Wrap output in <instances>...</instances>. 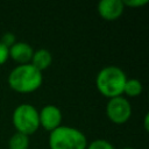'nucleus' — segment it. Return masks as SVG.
Here are the masks:
<instances>
[{
	"mask_svg": "<svg viewBox=\"0 0 149 149\" xmlns=\"http://www.w3.org/2000/svg\"><path fill=\"white\" fill-rule=\"evenodd\" d=\"M52 63V55L49 50L41 48L37 50H34L31 59H30V64L36 68L37 70H40L41 72L47 70Z\"/></svg>",
	"mask_w": 149,
	"mask_h": 149,
	"instance_id": "obj_9",
	"label": "nucleus"
},
{
	"mask_svg": "<svg viewBox=\"0 0 149 149\" xmlns=\"http://www.w3.org/2000/svg\"><path fill=\"white\" fill-rule=\"evenodd\" d=\"M86 149H115V147L105 139H95L87 143Z\"/></svg>",
	"mask_w": 149,
	"mask_h": 149,
	"instance_id": "obj_12",
	"label": "nucleus"
},
{
	"mask_svg": "<svg viewBox=\"0 0 149 149\" xmlns=\"http://www.w3.org/2000/svg\"><path fill=\"white\" fill-rule=\"evenodd\" d=\"M38 120L40 127L50 133L51 130L56 129L62 125L63 114L59 107L52 104H48L38 109Z\"/></svg>",
	"mask_w": 149,
	"mask_h": 149,
	"instance_id": "obj_6",
	"label": "nucleus"
},
{
	"mask_svg": "<svg viewBox=\"0 0 149 149\" xmlns=\"http://www.w3.org/2000/svg\"><path fill=\"white\" fill-rule=\"evenodd\" d=\"M9 58V54H8V48L5 47L1 42H0V66L3 65Z\"/></svg>",
	"mask_w": 149,
	"mask_h": 149,
	"instance_id": "obj_15",
	"label": "nucleus"
},
{
	"mask_svg": "<svg viewBox=\"0 0 149 149\" xmlns=\"http://www.w3.org/2000/svg\"><path fill=\"white\" fill-rule=\"evenodd\" d=\"M106 115L108 120L115 125L126 123L132 116V105L129 100L123 95L108 99L106 104Z\"/></svg>",
	"mask_w": 149,
	"mask_h": 149,
	"instance_id": "obj_5",
	"label": "nucleus"
},
{
	"mask_svg": "<svg viewBox=\"0 0 149 149\" xmlns=\"http://www.w3.org/2000/svg\"><path fill=\"white\" fill-rule=\"evenodd\" d=\"M149 1L148 0H122V3L125 7H130V8H137L147 5Z\"/></svg>",
	"mask_w": 149,
	"mask_h": 149,
	"instance_id": "obj_14",
	"label": "nucleus"
},
{
	"mask_svg": "<svg viewBox=\"0 0 149 149\" xmlns=\"http://www.w3.org/2000/svg\"><path fill=\"white\" fill-rule=\"evenodd\" d=\"M12 122L16 132L29 136L40 128L38 109L28 102L20 104L13 111Z\"/></svg>",
	"mask_w": 149,
	"mask_h": 149,
	"instance_id": "obj_4",
	"label": "nucleus"
},
{
	"mask_svg": "<svg viewBox=\"0 0 149 149\" xmlns=\"http://www.w3.org/2000/svg\"><path fill=\"white\" fill-rule=\"evenodd\" d=\"M0 42L5 45V47H7L8 49L16 42V37H15V35L13 34V33H9V31H7V33H5L3 35H2V37H1V40H0Z\"/></svg>",
	"mask_w": 149,
	"mask_h": 149,
	"instance_id": "obj_13",
	"label": "nucleus"
},
{
	"mask_svg": "<svg viewBox=\"0 0 149 149\" xmlns=\"http://www.w3.org/2000/svg\"><path fill=\"white\" fill-rule=\"evenodd\" d=\"M9 149H28L29 148V136L22 133L15 132L8 140Z\"/></svg>",
	"mask_w": 149,
	"mask_h": 149,
	"instance_id": "obj_11",
	"label": "nucleus"
},
{
	"mask_svg": "<svg viewBox=\"0 0 149 149\" xmlns=\"http://www.w3.org/2000/svg\"><path fill=\"white\" fill-rule=\"evenodd\" d=\"M143 126H144V129H146V130H149V115H148V114L144 115V119H143Z\"/></svg>",
	"mask_w": 149,
	"mask_h": 149,
	"instance_id": "obj_16",
	"label": "nucleus"
},
{
	"mask_svg": "<svg viewBox=\"0 0 149 149\" xmlns=\"http://www.w3.org/2000/svg\"><path fill=\"white\" fill-rule=\"evenodd\" d=\"M8 86L22 94L33 93L38 90L43 83V74L30 63L20 64L12 69L7 78Z\"/></svg>",
	"mask_w": 149,
	"mask_h": 149,
	"instance_id": "obj_1",
	"label": "nucleus"
},
{
	"mask_svg": "<svg viewBox=\"0 0 149 149\" xmlns=\"http://www.w3.org/2000/svg\"><path fill=\"white\" fill-rule=\"evenodd\" d=\"M97 10L101 19L106 21H115L123 14L125 6L122 0H101L98 2Z\"/></svg>",
	"mask_w": 149,
	"mask_h": 149,
	"instance_id": "obj_7",
	"label": "nucleus"
},
{
	"mask_svg": "<svg viewBox=\"0 0 149 149\" xmlns=\"http://www.w3.org/2000/svg\"><path fill=\"white\" fill-rule=\"evenodd\" d=\"M122 149H135V148H133V147H123Z\"/></svg>",
	"mask_w": 149,
	"mask_h": 149,
	"instance_id": "obj_17",
	"label": "nucleus"
},
{
	"mask_svg": "<svg viewBox=\"0 0 149 149\" xmlns=\"http://www.w3.org/2000/svg\"><path fill=\"white\" fill-rule=\"evenodd\" d=\"M142 90H143V86H142V83L139 79H136V78H127V80L125 83V86H123L122 94L125 93L127 97L134 98V97L140 95L142 93Z\"/></svg>",
	"mask_w": 149,
	"mask_h": 149,
	"instance_id": "obj_10",
	"label": "nucleus"
},
{
	"mask_svg": "<svg viewBox=\"0 0 149 149\" xmlns=\"http://www.w3.org/2000/svg\"><path fill=\"white\" fill-rule=\"evenodd\" d=\"M86 135L78 128L61 125L49 133L48 144L50 149H86Z\"/></svg>",
	"mask_w": 149,
	"mask_h": 149,
	"instance_id": "obj_3",
	"label": "nucleus"
},
{
	"mask_svg": "<svg viewBox=\"0 0 149 149\" xmlns=\"http://www.w3.org/2000/svg\"><path fill=\"white\" fill-rule=\"evenodd\" d=\"M33 52H34L33 47L29 43L23 42V41H16L8 49L9 58H12L19 65L20 64H28V63H30Z\"/></svg>",
	"mask_w": 149,
	"mask_h": 149,
	"instance_id": "obj_8",
	"label": "nucleus"
},
{
	"mask_svg": "<svg viewBox=\"0 0 149 149\" xmlns=\"http://www.w3.org/2000/svg\"><path fill=\"white\" fill-rule=\"evenodd\" d=\"M127 80L125 71L116 65H106L95 76V86L99 93L108 99L122 95Z\"/></svg>",
	"mask_w": 149,
	"mask_h": 149,
	"instance_id": "obj_2",
	"label": "nucleus"
}]
</instances>
